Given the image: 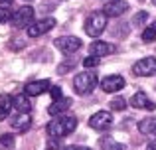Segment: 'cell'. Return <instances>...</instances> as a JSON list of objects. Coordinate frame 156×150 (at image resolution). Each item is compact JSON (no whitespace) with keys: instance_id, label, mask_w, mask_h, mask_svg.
Segmentation results:
<instances>
[{"instance_id":"obj_1","label":"cell","mask_w":156,"mask_h":150,"mask_svg":"<svg viewBox=\"0 0 156 150\" xmlns=\"http://www.w3.org/2000/svg\"><path fill=\"white\" fill-rule=\"evenodd\" d=\"M75 128H77V119L75 117L59 115V117H55L51 123H48L46 131H48V134H50L51 138H61V136L71 134Z\"/></svg>"},{"instance_id":"obj_2","label":"cell","mask_w":156,"mask_h":150,"mask_svg":"<svg viewBox=\"0 0 156 150\" xmlns=\"http://www.w3.org/2000/svg\"><path fill=\"white\" fill-rule=\"evenodd\" d=\"M99 85V79L93 71H83V73H77L73 79V89H75L77 95H89L93 89Z\"/></svg>"},{"instance_id":"obj_3","label":"cell","mask_w":156,"mask_h":150,"mask_svg":"<svg viewBox=\"0 0 156 150\" xmlns=\"http://www.w3.org/2000/svg\"><path fill=\"white\" fill-rule=\"evenodd\" d=\"M105 30H107V16L103 12H95L85 20V34L91 38H99Z\"/></svg>"},{"instance_id":"obj_4","label":"cell","mask_w":156,"mask_h":150,"mask_svg":"<svg viewBox=\"0 0 156 150\" xmlns=\"http://www.w3.org/2000/svg\"><path fill=\"white\" fill-rule=\"evenodd\" d=\"M53 28H55V18H42V20H38V22H32L26 30H28V36H30V38H38V36L48 34Z\"/></svg>"},{"instance_id":"obj_5","label":"cell","mask_w":156,"mask_h":150,"mask_svg":"<svg viewBox=\"0 0 156 150\" xmlns=\"http://www.w3.org/2000/svg\"><path fill=\"white\" fill-rule=\"evenodd\" d=\"M32 20H34V8L22 6L12 14L10 22H12V26H16V28H28L32 24Z\"/></svg>"},{"instance_id":"obj_6","label":"cell","mask_w":156,"mask_h":150,"mask_svg":"<svg viewBox=\"0 0 156 150\" xmlns=\"http://www.w3.org/2000/svg\"><path fill=\"white\" fill-rule=\"evenodd\" d=\"M111 124H113V115L109 111H97L89 119V127L93 131H107V128H111Z\"/></svg>"},{"instance_id":"obj_7","label":"cell","mask_w":156,"mask_h":150,"mask_svg":"<svg viewBox=\"0 0 156 150\" xmlns=\"http://www.w3.org/2000/svg\"><path fill=\"white\" fill-rule=\"evenodd\" d=\"M55 47L65 55L75 54V51L81 47V40L75 38V36H61V38L55 40Z\"/></svg>"},{"instance_id":"obj_8","label":"cell","mask_w":156,"mask_h":150,"mask_svg":"<svg viewBox=\"0 0 156 150\" xmlns=\"http://www.w3.org/2000/svg\"><path fill=\"white\" fill-rule=\"evenodd\" d=\"M133 73L140 77L156 75V58H142L133 65Z\"/></svg>"},{"instance_id":"obj_9","label":"cell","mask_w":156,"mask_h":150,"mask_svg":"<svg viewBox=\"0 0 156 150\" xmlns=\"http://www.w3.org/2000/svg\"><path fill=\"white\" fill-rule=\"evenodd\" d=\"M101 12L107 18H117V16H122L125 12H129V2L126 0H109V2H105Z\"/></svg>"},{"instance_id":"obj_10","label":"cell","mask_w":156,"mask_h":150,"mask_svg":"<svg viewBox=\"0 0 156 150\" xmlns=\"http://www.w3.org/2000/svg\"><path fill=\"white\" fill-rule=\"evenodd\" d=\"M125 77L122 75H107L103 81H101V89H103L105 93H117V91H121L122 87H125Z\"/></svg>"},{"instance_id":"obj_11","label":"cell","mask_w":156,"mask_h":150,"mask_svg":"<svg viewBox=\"0 0 156 150\" xmlns=\"http://www.w3.org/2000/svg\"><path fill=\"white\" fill-rule=\"evenodd\" d=\"M50 79H38V81H30V83L24 87V95L28 97H38L42 95V93L50 91Z\"/></svg>"},{"instance_id":"obj_12","label":"cell","mask_w":156,"mask_h":150,"mask_svg":"<svg viewBox=\"0 0 156 150\" xmlns=\"http://www.w3.org/2000/svg\"><path fill=\"white\" fill-rule=\"evenodd\" d=\"M117 51V47H115V44H107L103 40H97V42H93L91 46H89V54L93 55V58H103V55H111Z\"/></svg>"},{"instance_id":"obj_13","label":"cell","mask_w":156,"mask_h":150,"mask_svg":"<svg viewBox=\"0 0 156 150\" xmlns=\"http://www.w3.org/2000/svg\"><path fill=\"white\" fill-rule=\"evenodd\" d=\"M129 103H130V107H134V109H144V111H154V109H156V103L146 97L144 91L134 93V95L130 97Z\"/></svg>"},{"instance_id":"obj_14","label":"cell","mask_w":156,"mask_h":150,"mask_svg":"<svg viewBox=\"0 0 156 150\" xmlns=\"http://www.w3.org/2000/svg\"><path fill=\"white\" fill-rule=\"evenodd\" d=\"M12 107L18 113H22V115H30L32 103L28 99V95H16V97H12Z\"/></svg>"},{"instance_id":"obj_15","label":"cell","mask_w":156,"mask_h":150,"mask_svg":"<svg viewBox=\"0 0 156 150\" xmlns=\"http://www.w3.org/2000/svg\"><path fill=\"white\" fill-rule=\"evenodd\" d=\"M69 107H71V99H59V101H53L50 107H48V113H50L51 117H59L61 113H65Z\"/></svg>"},{"instance_id":"obj_16","label":"cell","mask_w":156,"mask_h":150,"mask_svg":"<svg viewBox=\"0 0 156 150\" xmlns=\"http://www.w3.org/2000/svg\"><path fill=\"white\" fill-rule=\"evenodd\" d=\"M99 146L103 150H126V146L122 142H119L117 138H113V136H101L99 138Z\"/></svg>"},{"instance_id":"obj_17","label":"cell","mask_w":156,"mask_h":150,"mask_svg":"<svg viewBox=\"0 0 156 150\" xmlns=\"http://www.w3.org/2000/svg\"><path fill=\"white\" fill-rule=\"evenodd\" d=\"M138 131L142 134H150V136H156V117H146L138 123Z\"/></svg>"},{"instance_id":"obj_18","label":"cell","mask_w":156,"mask_h":150,"mask_svg":"<svg viewBox=\"0 0 156 150\" xmlns=\"http://www.w3.org/2000/svg\"><path fill=\"white\" fill-rule=\"evenodd\" d=\"M30 124H32V117L30 115H22V113H20V115L12 120V128H14V131H18V132L28 131V128H30Z\"/></svg>"},{"instance_id":"obj_19","label":"cell","mask_w":156,"mask_h":150,"mask_svg":"<svg viewBox=\"0 0 156 150\" xmlns=\"http://www.w3.org/2000/svg\"><path fill=\"white\" fill-rule=\"evenodd\" d=\"M12 97L10 95H2L0 97V120L8 119V115L12 113Z\"/></svg>"},{"instance_id":"obj_20","label":"cell","mask_w":156,"mask_h":150,"mask_svg":"<svg viewBox=\"0 0 156 150\" xmlns=\"http://www.w3.org/2000/svg\"><path fill=\"white\" fill-rule=\"evenodd\" d=\"M154 40H156V22H154V24H150L148 28H144V32H142V42L152 44Z\"/></svg>"},{"instance_id":"obj_21","label":"cell","mask_w":156,"mask_h":150,"mask_svg":"<svg viewBox=\"0 0 156 150\" xmlns=\"http://www.w3.org/2000/svg\"><path fill=\"white\" fill-rule=\"evenodd\" d=\"M12 148H14V136L2 134L0 136V150H12Z\"/></svg>"},{"instance_id":"obj_22","label":"cell","mask_w":156,"mask_h":150,"mask_svg":"<svg viewBox=\"0 0 156 150\" xmlns=\"http://www.w3.org/2000/svg\"><path fill=\"white\" fill-rule=\"evenodd\" d=\"M12 8H8V6H0V24H6V22H10L12 20Z\"/></svg>"},{"instance_id":"obj_23","label":"cell","mask_w":156,"mask_h":150,"mask_svg":"<svg viewBox=\"0 0 156 150\" xmlns=\"http://www.w3.org/2000/svg\"><path fill=\"white\" fill-rule=\"evenodd\" d=\"M148 20V12H144V10H140L138 14H134V18H133V26H138L140 28L142 24Z\"/></svg>"},{"instance_id":"obj_24","label":"cell","mask_w":156,"mask_h":150,"mask_svg":"<svg viewBox=\"0 0 156 150\" xmlns=\"http://www.w3.org/2000/svg\"><path fill=\"white\" fill-rule=\"evenodd\" d=\"M109 107L113 109V111H125V109H126V101L119 97V99H113V101H111Z\"/></svg>"},{"instance_id":"obj_25","label":"cell","mask_w":156,"mask_h":150,"mask_svg":"<svg viewBox=\"0 0 156 150\" xmlns=\"http://www.w3.org/2000/svg\"><path fill=\"white\" fill-rule=\"evenodd\" d=\"M99 58H93V55H89V58H85L83 59V65L85 67H87V69H89V67H97V65H99Z\"/></svg>"},{"instance_id":"obj_26","label":"cell","mask_w":156,"mask_h":150,"mask_svg":"<svg viewBox=\"0 0 156 150\" xmlns=\"http://www.w3.org/2000/svg\"><path fill=\"white\" fill-rule=\"evenodd\" d=\"M50 95L53 101H59L63 99V93H61V87H50Z\"/></svg>"},{"instance_id":"obj_27","label":"cell","mask_w":156,"mask_h":150,"mask_svg":"<svg viewBox=\"0 0 156 150\" xmlns=\"http://www.w3.org/2000/svg\"><path fill=\"white\" fill-rule=\"evenodd\" d=\"M63 150H93L89 146H77V144H71V146H65Z\"/></svg>"},{"instance_id":"obj_28","label":"cell","mask_w":156,"mask_h":150,"mask_svg":"<svg viewBox=\"0 0 156 150\" xmlns=\"http://www.w3.org/2000/svg\"><path fill=\"white\" fill-rule=\"evenodd\" d=\"M146 150H156V140H152V142L146 144Z\"/></svg>"},{"instance_id":"obj_29","label":"cell","mask_w":156,"mask_h":150,"mask_svg":"<svg viewBox=\"0 0 156 150\" xmlns=\"http://www.w3.org/2000/svg\"><path fill=\"white\" fill-rule=\"evenodd\" d=\"M12 0H0V4H10Z\"/></svg>"},{"instance_id":"obj_30","label":"cell","mask_w":156,"mask_h":150,"mask_svg":"<svg viewBox=\"0 0 156 150\" xmlns=\"http://www.w3.org/2000/svg\"><path fill=\"white\" fill-rule=\"evenodd\" d=\"M152 4H154V6H156V0H152Z\"/></svg>"}]
</instances>
